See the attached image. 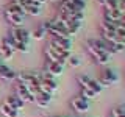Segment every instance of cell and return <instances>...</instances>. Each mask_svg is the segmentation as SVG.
<instances>
[{"mask_svg":"<svg viewBox=\"0 0 125 117\" xmlns=\"http://www.w3.org/2000/svg\"><path fill=\"white\" fill-rule=\"evenodd\" d=\"M49 117H64V116H49Z\"/></svg>","mask_w":125,"mask_h":117,"instance_id":"27","label":"cell"},{"mask_svg":"<svg viewBox=\"0 0 125 117\" xmlns=\"http://www.w3.org/2000/svg\"><path fill=\"white\" fill-rule=\"evenodd\" d=\"M10 36L13 38L16 42H22V44H28V41L31 38L30 33L23 28V27H14V28L10 31Z\"/></svg>","mask_w":125,"mask_h":117,"instance_id":"6","label":"cell"},{"mask_svg":"<svg viewBox=\"0 0 125 117\" xmlns=\"http://www.w3.org/2000/svg\"><path fill=\"white\" fill-rule=\"evenodd\" d=\"M124 17V14L120 13L119 8H116V10H105L103 11V20L106 22H120Z\"/></svg>","mask_w":125,"mask_h":117,"instance_id":"11","label":"cell"},{"mask_svg":"<svg viewBox=\"0 0 125 117\" xmlns=\"http://www.w3.org/2000/svg\"><path fill=\"white\" fill-rule=\"evenodd\" d=\"M108 117H116V116H111V114H108Z\"/></svg>","mask_w":125,"mask_h":117,"instance_id":"29","label":"cell"},{"mask_svg":"<svg viewBox=\"0 0 125 117\" xmlns=\"http://www.w3.org/2000/svg\"><path fill=\"white\" fill-rule=\"evenodd\" d=\"M44 72L49 73V75L52 77H60L62 72H64V66L58 64V62H50L47 61L45 62V67H44Z\"/></svg>","mask_w":125,"mask_h":117,"instance_id":"9","label":"cell"},{"mask_svg":"<svg viewBox=\"0 0 125 117\" xmlns=\"http://www.w3.org/2000/svg\"><path fill=\"white\" fill-rule=\"evenodd\" d=\"M66 2H69L70 5H73V6H75L78 11H83V13H84V8H86V0H66Z\"/></svg>","mask_w":125,"mask_h":117,"instance_id":"22","label":"cell"},{"mask_svg":"<svg viewBox=\"0 0 125 117\" xmlns=\"http://www.w3.org/2000/svg\"><path fill=\"white\" fill-rule=\"evenodd\" d=\"M119 41H120V44H122L125 47V34H122V36H119Z\"/></svg>","mask_w":125,"mask_h":117,"instance_id":"25","label":"cell"},{"mask_svg":"<svg viewBox=\"0 0 125 117\" xmlns=\"http://www.w3.org/2000/svg\"><path fill=\"white\" fill-rule=\"evenodd\" d=\"M89 106H91L89 100L86 98V97L80 95V94L75 95V97H72V100H70V108H72L77 114H84V112H88Z\"/></svg>","mask_w":125,"mask_h":117,"instance_id":"4","label":"cell"},{"mask_svg":"<svg viewBox=\"0 0 125 117\" xmlns=\"http://www.w3.org/2000/svg\"><path fill=\"white\" fill-rule=\"evenodd\" d=\"M50 101H52V95L44 94V92H38L36 95H34V101H33V103H36L39 108H47L50 105Z\"/></svg>","mask_w":125,"mask_h":117,"instance_id":"12","label":"cell"},{"mask_svg":"<svg viewBox=\"0 0 125 117\" xmlns=\"http://www.w3.org/2000/svg\"><path fill=\"white\" fill-rule=\"evenodd\" d=\"M120 22H122L124 25H125V16H124V17H122V20H120Z\"/></svg>","mask_w":125,"mask_h":117,"instance_id":"26","label":"cell"},{"mask_svg":"<svg viewBox=\"0 0 125 117\" xmlns=\"http://www.w3.org/2000/svg\"><path fill=\"white\" fill-rule=\"evenodd\" d=\"M5 103H8L11 108H14L16 111H19V112H21L22 109H23V106H25V103H23V101L19 98L16 94H14V95H8L6 100H5Z\"/></svg>","mask_w":125,"mask_h":117,"instance_id":"13","label":"cell"},{"mask_svg":"<svg viewBox=\"0 0 125 117\" xmlns=\"http://www.w3.org/2000/svg\"><path fill=\"white\" fill-rule=\"evenodd\" d=\"M5 11L6 13H13V14H21V16H25L23 14V10H22V6H19L17 3H8V5L5 6Z\"/></svg>","mask_w":125,"mask_h":117,"instance_id":"19","label":"cell"},{"mask_svg":"<svg viewBox=\"0 0 125 117\" xmlns=\"http://www.w3.org/2000/svg\"><path fill=\"white\" fill-rule=\"evenodd\" d=\"M30 36H33V39H36V41L44 39V38L47 36V31H45V28H44V25H39L36 30H33V33H31Z\"/></svg>","mask_w":125,"mask_h":117,"instance_id":"20","label":"cell"},{"mask_svg":"<svg viewBox=\"0 0 125 117\" xmlns=\"http://www.w3.org/2000/svg\"><path fill=\"white\" fill-rule=\"evenodd\" d=\"M77 83L80 86V95L86 97L88 100L95 98L97 95L102 92V86L99 84V81L88 75H78L77 77Z\"/></svg>","mask_w":125,"mask_h":117,"instance_id":"2","label":"cell"},{"mask_svg":"<svg viewBox=\"0 0 125 117\" xmlns=\"http://www.w3.org/2000/svg\"><path fill=\"white\" fill-rule=\"evenodd\" d=\"M109 114L116 116V117H125V103H120V105H117L116 108H113Z\"/></svg>","mask_w":125,"mask_h":117,"instance_id":"21","label":"cell"},{"mask_svg":"<svg viewBox=\"0 0 125 117\" xmlns=\"http://www.w3.org/2000/svg\"><path fill=\"white\" fill-rule=\"evenodd\" d=\"M64 117H75V116H64Z\"/></svg>","mask_w":125,"mask_h":117,"instance_id":"28","label":"cell"},{"mask_svg":"<svg viewBox=\"0 0 125 117\" xmlns=\"http://www.w3.org/2000/svg\"><path fill=\"white\" fill-rule=\"evenodd\" d=\"M0 80H5V81L16 80V72L11 67H8L2 59H0Z\"/></svg>","mask_w":125,"mask_h":117,"instance_id":"10","label":"cell"},{"mask_svg":"<svg viewBox=\"0 0 125 117\" xmlns=\"http://www.w3.org/2000/svg\"><path fill=\"white\" fill-rule=\"evenodd\" d=\"M13 55H14V52L11 50V47L6 44V39H5V36H3L2 39H0V56L5 58V59H11Z\"/></svg>","mask_w":125,"mask_h":117,"instance_id":"14","label":"cell"},{"mask_svg":"<svg viewBox=\"0 0 125 117\" xmlns=\"http://www.w3.org/2000/svg\"><path fill=\"white\" fill-rule=\"evenodd\" d=\"M55 20L56 22H60L62 27L66 28V31L70 34V38L73 36V34H77L78 33V30L81 28V23L83 22H77V20H70V19L67 17H64V16H61V14H58L56 17H55Z\"/></svg>","mask_w":125,"mask_h":117,"instance_id":"5","label":"cell"},{"mask_svg":"<svg viewBox=\"0 0 125 117\" xmlns=\"http://www.w3.org/2000/svg\"><path fill=\"white\" fill-rule=\"evenodd\" d=\"M49 44L58 47V49L72 52V39H70V38H50V42H49Z\"/></svg>","mask_w":125,"mask_h":117,"instance_id":"8","label":"cell"},{"mask_svg":"<svg viewBox=\"0 0 125 117\" xmlns=\"http://www.w3.org/2000/svg\"><path fill=\"white\" fill-rule=\"evenodd\" d=\"M120 10V13L125 16V0H119V6H117Z\"/></svg>","mask_w":125,"mask_h":117,"instance_id":"24","label":"cell"},{"mask_svg":"<svg viewBox=\"0 0 125 117\" xmlns=\"http://www.w3.org/2000/svg\"><path fill=\"white\" fill-rule=\"evenodd\" d=\"M22 10H23V14L33 16V17H36V16L41 14V6H36V5H23Z\"/></svg>","mask_w":125,"mask_h":117,"instance_id":"17","label":"cell"},{"mask_svg":"<svg viewBox=\"0 0 125 117\" xmlns=\"http://www.w3.org/2000/svg\"><path fill=\"white\" fill-rule=\"evenodd\" d=\"M5 19L8 20V23H11L14 27H22L23 25V16L21 14H13V13H6L5 11Z\"/></svg>","mask_w":125,"mask_h":117,"instance_id":"15","label":"cell"},{"mask_svg":"<svg viewBox=\"0 0 125 117\" xmlns=\"http://www.w3.org/2000/svg\"><path fill=\"white\" fill-rule=\"evenodd\" d=\"M86 52L99 66H106L111 61V53L108 52L106 41L103 39H91L86 42Z\"/></svg>","mask_w":125,"mask_h":117,"instance_id":"1","label":"cell"},{"mask_svg":"<svg viewBox=\"0 0 125 117\" xmlns=\"http://www.w3.org/2000/svg\"><path fill=\"white\" fill-rule=\"evenodd\" d=\"M66 64H69L70 67H73V69H75V67H78V66L81 64V59H80V58H78V56H73V55H70V56H69V59H67V62H66Z\"/></svg>","mask_w":125,"mask_h":117,"instance_id":"23","label":"cell"},{"mask_svg":"<svg viewBox=\"0 0 125 117\" xmlns=\"http://www.w3.org/2000/svg\"><path fill=\"white\" fill-rule=\"evenodd\" d=\"M16 95H17L23 103H33L34 101V97L28 92L27 86L22 84V83H16Z\"/></svg>","mask_w":125,"mask_h":117,"instance_id":"7","label":"cell"},{"mask_svg":"<svg viewBox=\"0 0 125 117\" xmlns=\"http://www.w3.org/2000/svg\"><path fill=\"white\" fill-rule=\"evenodd\" d=\"M97 81L102 88H109V86H114L119 83V73L116 72L114 69L105 67L103 70H100L99 77H97Z\"/></svg>","mask_w":125,"mask_h":117,"instance_id":"3","label":"cell"},{"mask_svg":"<svg viewBox=\"0 0 125 117\" xmlns=\"http://www.w3.org/2000/svg\"><path fill=\"white\" fill-rule=\"evenodd\" d=\"M97 3L105 10H116L119 6V0H97Z\"/></svg>","mask_w":125,"mask_h":117,"instance_id":"18","label":"cell"},{"mask_svg":"<svg viewBox=\"0 0 125 117\" xmlns=\"http://www.w3.org/2000/svg\"><path fill=\"white\" fill-rule=\"evenodd\" d=\"M0 114H2L3 117H19L21 112L16 111L14 108H11L8 103H3L2 106H0Z\"/></svg>","mask_w":125,"mask_h":117,"instance_id":"16","label":"cell"}]
</instances>
